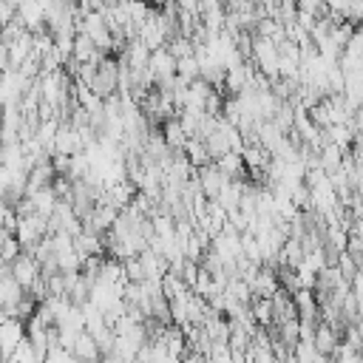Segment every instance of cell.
I'll return each mask as SVG.
<instances>
[{"label": "cell", "instance_id": "cell-1", "mask_svg": "<svg viewBox=\"0 0 363 363\" xmlns=\"http://www.w3.org/2000/svg\"><path fill=\"white\" fill-rule=\"evenodd\" d=\"M26 335H28V329H26V320L23 318H3V326H0V360L3 363L11 360L17 343Z\"/></svg>", "mask_w": 363, "mask_h": 363}, {"label": "cell", "instance_id": "cell-2", "mask_svg": "<svg viewBox=\"0 0 363 363\" xmlns=\"http://www.w3.org/2000/svg\"><path fill=\"white\" fill-rule=\"evenodd\" d=\"M91 88H94L102 99L119 91V60H116V57L108 54V57L99 60V71H96V79H94Z\"/></svg>", "mask_w": 363, "mask_h": 363}, {"label": "cell", "instance_id": "cell-3", "mask_svg": "<svg viewBox=\"0 0 363 363\" xmlns=\"http://www.w3.org/2000/svg\"><path fill=\"white\" fill-rule=\"evenodd\" d=\"M11 272H14V278L28 289V286H34V281L43 275V267H40V261L34 258V252L23 250V252L11 261Z\"/></svg>", "mask_w": 363, "mask_h": 363}, {"label": "cell", "instance_id": "cell-4", "mask_svg": "<svg viewBox=\"0 0 363 363\" xmlns=\"http://www.w3.org/2000/svg\"><path fill=\"white\" fill-rule=\"evenodd\" d=\"M199 179H201V187H204V196H207V199H218V193H221L224 184L230 182V176H227L216 162L199 167Z\"/></svg>", "mask_w": 363, "mask_h": 363}, {"label": "cell", "instance_id": "cell-5", "mask_svg": "<svg viewBox=\"0 0 363 363\" xmlns=\"http://www.w3.org/2000/svg\"><path fill=\"white\" fill-rule=\"evenodd\" d=\"M340 332L332 326V323H326V320H320V326H318V332H315V346L320 349V354L326 357V360H332L335 357V349L340 346Z\"/></svg>", "mask_w": 363, "mask_h": 363}, {"label": "cell", "instance_id": "cell-6", "mask_svg": "<svg viewBox=\"0 0 363 363\" xmlns=\"http://www.w3.org/2000/svg\"><path fill=\"white\" fill-rule=\"evenodd\" d=\"M252 286V292H255V298H272V292L281 286V281H278V272H275V267H261V272L255 275V281L250 284Z\"/></svg>", "mask_w": 363, "mask_h": 363}, {"label": "cell", "instance_id": "cell-7", "mask_svg": "<svg viewBox=\"0 0 363 363\" xmlns=\"http://www.w3.org/2000/svg\"><path fill=\"white\" fill-rule=\"evenodd\" d=\"M74 357H77V360H102V349H99L96 337H94L88 329L79 332V337H77V343H74Z\"/></svg>", "mask_w": 363, "mask_h": 363}, {"label": "cell", "instance_id": "cell-8", "mask_svg": "<svg viewBox=\"0 0 363 363\" xmlns=\"http://www.w3.org/2000/svg\"><path fill=\"white\" fill-rule=\"evenodd\" d=\"M184 150H187V156H190V162H193L196 167H204V164L216 162L204 139H196V136H190V139H187V145H184Z\"/></svg>", "mask_w": 363, "mask_h": 363}, {"label": "cell", "instance_id": "cell-9", "mask_svg": "<svg viewBox=\"0 0 363 363\" xmlns=\"http://www.w3.org/2000/svg\"><path fill=\"white\" fill-rule=\"evenodd\" d=\"M343 150L346 147H340V145H326V147H320V167L332 176V173H337L340 167H343Z\"/></svg>", "mask_w": 363, "mask_h": 363}, {"label": "cell", "instance_id": "cell-10", "mask_svg": "<svg viewBox=\"0 0 363 363\" xmlns=\"http://www.w3.org/2000/svg\"><path fill=\"white\" fill-rule=\"evenodd\" d=\"M162 133H164V139H167V145H170V147H184V145H187V139H190V133L182 128L179 116L167 119V122L162 125Z\"/></svg>", "mask_w": 363, "mask_h": 363}, {"label": "cell", "instance_id": "cell-11", "mask_svg": "<svg viewBox=\"0 0 363 363\" xmlns=\"http://www.w3.org/2000/svg\"><path fill=\"white\" fill-rule=\"evenodd\" d=\"M306 258V250H303V241L301 238H286L284 250H281V264H289V267H301Z\"/></svg>", "mask_w": 363, "mask_h": 363}, {"label": "cell", "instance_id": "cell-12", "mask_svg": "<svg viewBox=\"0 0 363 363\" xmlns=\"http://www.w3.org/2000/svg\"><path fill=\"white\" fill-rule=\"evenodd\" d=\"M179 77H182V79H187V82H193V79H199V77H201V62H199V57H196V54H187V57H182V60H179Z\"/></svg>", "mask_w": 363, "mask_h": 363}, {"label": "cell", "instance_id": "cell-13", "mask_svg": "<svg viewBox=\"0 0 363 363\" xmlns=\"http://www.w3.org/2000/svg\"><path fill=\"white\" fill-rule=\"evenodd\" d=\"M250 306H252V315H255V320L261 326L275 323V318H272V298H255Z\"/></svg>", "mask_w": 363, "mask_h": 363}, {"label": "cell", "instance_id": "cell-14", "mask_svg": "<svg viewBox=\"0 0 363 363\" xmlns=\"http://www.w3.org/2000/svg\"><path fill=\"white\" fill-rule=\"evenodd\" d=\"M9 363H40V360H37V352H34V343L28 340V335L17 343V349H14V354H11Z\"/></svg>", "mask_w": 363, "mask_h": 363}, {"label": "cell", "instance_id": "cell-15", "mask_svg": "<svg viewBox=\"0 0 363 363\" xmlns=\"http://www.w3.org/2000/svg\"><path fill=\"white\" fill-rule=\"evenodd\" d=\"M167 51H170L176 60H182V57L193 54V40H190V37H184V34H176V37H170V40H167Z\"/></svg>", "mask_w": 363, "mask_h": 363}, {"label": "cell", "instance_id": "cell-16", "mask_svg": "<svg viewBox=\"0 0 363 363\" xmlns=\"http://www.w3.org/2000/svg\"><path fill=\"white\" fill-rule=\"evenodd\" d=\"M3 261H14L20 252H23V244H20V238L17 235H11V233H3Z\"/></svg>", "mask_w": 363, "mask_h": 363}, {"label": "cell", "instance_id": "cell-17", "mask_svg": "<svg viewBox=\"0 0 363 363\" xmlns=\"http://www.w3.org/2000/svg\"><path fill=\"white\" fill-rule=\"evenodd\" d=\"M298 14H301L298 0H281V6H278V20H281L284 26L295 23V20H298Z\"/></svg>", "mask_w": 363, "mask_h": 363}, {"label": "cell", "instance_id": "cell-18", "mask_svg": "<svg viewBox=\"0 0 363 363\" xmlns=\"http://www.w3.org/2000/svg\"><path fill=\"white\" fill-rule=\"evenodd\" d=\"M298 9H301V11H309V14H318V17L329 11L326 0H298Z\"/></svg>", "mask_w": 363, "mask_h": 363}, {"label": "cell", "instance_id": "cell-19", "mask_svg": "<svg viewBox=\"0 0 363 363\" xmlns=\"http://www.w3.org/2000/svg\"><path fill=\"white\" fill-rule=\"evenodd\" d=\"M354 130H363V105H357L354 108V116H352V122H349Z\"/></svg>", "mask_w": 363, "mask_h": 363}]
</instances>
